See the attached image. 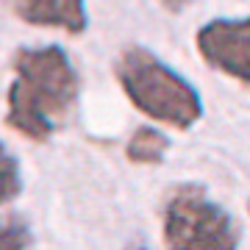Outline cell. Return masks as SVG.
Segmentation results:
<instances>
[{
	"mask_svg": "<svg viewBox=\"0 0 250 250\" xmlns=\"http://www.w3.org/2000/svg\"><path fill=\"white\" fill-rule=\"evenodd\" d=\"M114 75L145 117L187 131L203 117V98L178 70L142 45L125 47L114 62Z\"/></svg>",
	"mask_w": 250,
	"mask_h": 250,
	"instance_id": "7a4b0ae2",
	"label": "cell"
},
{
	"mask_svg": "<svg viewBox=\"0 0 250 250\" xmlns=\"http://www.w3.org/2000/svg\"><path fill=\"white\" fill-rule=\"evenodd\" d=\"M28 245H31V225L20 214H9L3 220L0 250H28Z\"/></svg>",
	"mask_w": 250,
	"mask_h": 250,
	"instance_id": "ba28073f",
	"label": "cell"
},
{
	"mask_svg": "<svg viewBox=\"0 0 250 250\" xmlns=\"http://www.w3.org/2000/svg\"><path fill=\"white\" fill-rule=\"evenodd\" d=\"M159 3H161V6H164L167 11H170V14H181V11L189 9L195 0H159Z\"/></svg>",
	"mask_w": 250,
	"mask_h": 250,
	"instance_id": "9c48e42d",
	"label": "cell"
},
{
	"mask_svg": "<svg viewBox=\"0 0 250 250\" xmlns=\"http://www.w3.org/2000/svg\"><path fill=\"white\" fill-rule=\"evenodd\" d=\"M167 147H170V139L164 131L153 125H139L125 142V159L131 164H159L167 156Z\"/></svg>",
	"mask_w": 250,
	"mask_h": 250,
	"instance_id": "8992f818",
	"label": "cell"
},
{
	"mask_svg": "<svg viewBox=\"0 0 250 250\" xmlns=\"http://www.w3.org/2000/svg\"><path fill=\"white\" fill-rule=\"evenodd\" d=\"M125 250H150V248H147L145 242H131V245H128Z\"/></svg>",
	"mask_w": 250,
	"mask_h": 250,
	"instance_id": "30bf717a",
	"label": "cell"
},
{
	"mask_svg": "<svg viewBox=\"0 0 250 250\" xmlns=\"http://www.w3.org/2000/svg\"><path fill=\"white\" fill-rule=\"evenodd\" d=\"M161 233L167 250H236L239 225L228 208L211 200L200 184L170 189L161 206Z\"/></svg>",
	"mask_w": 250,
	"mask_h": 250,
	"instance_id": "3957f363",
	"label": "cell"
},
{
	"mask_svg": "<svg viewBox=\"0 0 250 250\" xmlns=\"http://www.w3.org/2000/svg\"><path fill=\"white\" fill-rule=\"evenodd\" d=\"M14 17L36 28H56L78 36L89 28L86 0H11Z\"/></svg>",
	"mask_w": 250,
	"mask_h": 250,
	"instance_id": "5b68a950",
	"label": "cell"
},
{
	"mask_svg": "<svg viewBox=\"0 0 250 250\" xmlns=\"http://www.w3.org/2000/svg\"><path fill=\"white\" fill-rule=\"evenodd\" d=\"M20 192H22L20 161L3 147V153H0V200H3V203H11Z\"/></svg>",
	"mask_w": 250,
	"mask_h": 250,
	"instance_id": "52a82bcc",
	"label": "cell"
},
{
	"mask_svg": "<svg viewBox=\"0 0 250 250\" xmlns=\"http://www.w3.org/2000/svg\"><path fill=\"white\" fill-rule=\"evenodd\" d=\"M11 72L3 123L31 142H45L78 100V70L62 45H42L20 47Z\"/></svg>",
	"mask_w": 250,
	"mask_h": 250,
	"instance_id": "6da1fadb",
	"label": "cell"
},
{
	"mask_svg": "<svg viewBox=\"0 0 250 250\" xmlns=\"http://www.w3.org/2000/svg\"><path fill=\"white\" fill-rule=\"evenodd\" d=\"M195 47L211 70L250 86V14L203 22L195 34Z\"/></svg>",
	"mask_w": 250,
	"mask_h": 250,
	"instance_id": "277c9868",
	"label": "cell"
}]
</instances>
